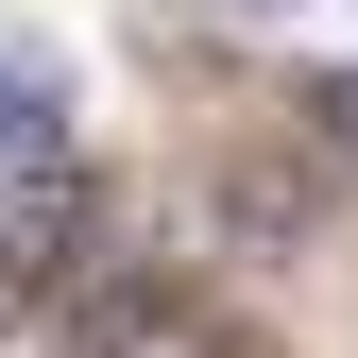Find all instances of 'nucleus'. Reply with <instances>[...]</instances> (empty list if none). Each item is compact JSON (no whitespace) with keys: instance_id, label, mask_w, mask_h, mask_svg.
<instances>
[{"instance_id":"obj_1","label":"nucleus","mask_w":358,"mask_h":358,"mask_svg":"<svg viewBox=\"0 0 358 358\" xmlns=\"http://www.w3.org/2000/svg\"><path fill=\"white\" fill-rule=\"evenodd\" d=\"M324 222H341V154H290V137L205 154V239L222 256H307Z\"/></svg>"},{"instance_id":"obj_2","label":"nucleus","mask_w":358,"mask_h":358,"mask_svg":"<svg viewBox=\"0 0 358 358\" xmlns=\"http://www.w3.org/2000/svg\"><path fill=\"white\" fill-rule=\"evenodd\" d=\"M85 256H103V171L85 154H17L0 171V307H52Z\"/></svg>"},{"instance_id":"obj_3","label":"nucleus","mask_w":358,"mask_h":358,"mask_svg":"<svg viewBox=\"0 0 358 358\" xmlns=\"http://www.w3.org/2000/svg\"><path fill=\"white\" fill-rule=\"evenodd\" d=\"M69 358H273L239 324V307H205V290H171V273H137V290H103L85 307V341Z\"/></svg>"},{"instance_id":"obj_4","label":"nucleus","mask_w":358,"mask_h":358,"mask_svg":"<svg viewBox=\"0 0 358 358\" xmlns=\"http://www.w3.org/2000/svg\"><path fill=\"white\" fill-rule=\"evenodd\" d=\"M17 154H69V85L0 52V171H17Z\"/></svg>"},{"instance_id":"obj_5","label":"nucleus","mask_w":358,"mask_h":358,"mask_svg":"<svg viewBox=\"0 0 358 358\" xmlns=\"http://www.w3.org/2000/svg\"><path fill=\"white\" fill-rule=\"evenodd\" d=\"M307 120H324V154L358 171V69H307Z\"/></svg>"}]
</instances>
